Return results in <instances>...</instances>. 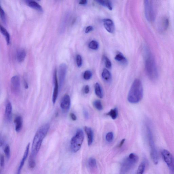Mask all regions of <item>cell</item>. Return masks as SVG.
I'll use <instances>...</instances> for the list:
<instances>
[{
  "mask_svg": "<svg viewBox=\"0 0 174 174\" xmlns=\"http://www.w3.org/2000/svg\"><path fill=\"white\" fill-rule=\"evenodd\" d=\"M50 128V124L46 123L43 125L37 130L33 139L30 156L35 157L39 153L43 139L46 137Z\"/></svg>",
  "mask_w": 174,
  "mask_h": 174,
  "instance_id": "1",
  "label": "cell"
},
{
  "mask_svg": "<svg viewBox=\"0 0 174 174\" xmlns=\"http://www.w3.org/2000/svg\"><path fill=\"white\" fill-rule=\"evenodd\" d=\"M143 88L141 81L138 79H135L132 84L128 93V101L133 104L139 103L143 98Z\"/></svg>",
  "mask_w": 174,
  "mask_h": 174,
  "instance_id": "2",
  "label": "cell"
},
{
  "mask_svg": "<svg viewBox=\"0 0 174 174\" xmlns=\"http://www.w3.org/2000/svg\"><path fill=\"white\" fill-rule=\"evenodd\" d=\"M145 69L147 76L151 80H157L158 75L157 67L153 56L148 50L146 51Z\"/></svg>",
  "mask_w": 174,
  "mask_h": 174,
  "instance_id": "3",
  "label": "cell"
},
{
  "mask_svg": "<svg viewBox=\"0 0 174 174\" xmlns=\"http://www.w3.org/2000/svg\"><path fill=\"white\" fill-rule=\"evenodd\" d=\"M149 121L147 120L145 127L147 141L150 148V154L154 163L157 165L158 162V157L156 146H155L152 126Z\"/></svg>",
  "mask_w": 174,
  "mask_h": 174,
  "instance_id": "4",
  "label": "cell"
},
{
  "mask_svg": "<svg viewBox=\"0 0 174 174\" xmlns=\"http://www.w3.org/2000/svg\"><path fill=\"white\" fill-rule=\"evenodd\" d=\"M139 159L138 155L131 153L122 162L120 166V174H126L137 164Z\"/></svg>",
  "mask_w": 174,
  "mask_h": 174,
  "instance_id": "5",
  "label": "cell"
},
{
  "mask_svg": "<svg viewBox=\"0 0 174 174\" xmlns=\"http://www.w3.org/2000/svg\"><path fill=\"white\" fill-rule=\"evenodd\" d=\"M84 139V132L81 129H78L71 140L70 147L73 152L76 153L80 149Z\"/></svg>",
  "mask_w": 174,
  "mask_h": 174,
  "instance_id": "6",
  "label": "cell"
},
{
  "mask_svg": "<svg viewBox=\"0 0 174 174\" xmlns=\"http://www.w3.org/2000/svg\"><path fill=\"white\" fill-rule=\"evenodd\" d=\"M145 13L147 20L149 22H152L156 17V9L153 1L146 0L144 1Z\"/></svg>",
  "mask_w": 174,
  "mask_h": 174,
  "instance_id": "7",
  "label": "cell"
},
{
  "mask_svg": "<svg viewBox=\"0 0 174 174\" xmlns=\"http://www.w3.org/2000/svg\"><path fill=\"white\" fill-rule=\"evenodd\" d=\"M162 156L169 168L173 170L174 168V158L172 154L168 151L163 149L162 151Z\"/></svg>",
  "mask_w": 174,
  "mask_h": 174,
  "instance_id": "8",
  "label": "cell"
},
{
  "mask_svg": "<svg viewBox=\"0 0 174 174\" xmlns=\"http://www.w3.org/2000/svg\"><path fill=\"white\" fill-rule=\"evenodd\" d=\"M11 88L12 92L17 94L19 93L21 89L20 81L19 78L17 75H15L11 79Z\"/></svg>",
  "mask_w": 174,
  "mask_h": 174,
  "instance_id": "9",
  "label": "cell"
},
{
  "mask_svg": "<svg viewBox=\"0 0 174 174\" xmlns=\"http://www.w3.org/2000/svg\"><path fill=\"white\" fill-rule=\"evenodd\" d=\"M67 67L65 63H62L59 66V77L60 89H61L65 81L67 72Z\"/></svg>",
  "mask_w": 174,
  "mask_h": 174,
  "instance_id": "10",
  "label": "cell"
},
{
  "mask_svg": "<svg viewBox=\"0 0 174 174\" xmlns=\"http://www.w3.org/2000/svg\"><path fill=\"white\" fill-rule=\"evenodd\" d=\"M53 81L54 84V89L53 93L52 101V103L55 104L56 103L58 95L59 85L57 77V71L56 69L54 71L53 75Z\"/></svg>",
  "mask_w": 174,
  "mask_h": 174,
  "instance_id": "11",
  "label": "cell"
},
{
  "mask_svg": "<svg viewBox=\"0 0 174 174\" xmlns=\"http://www.w3.org/2000/svg\"><path fill=\"white\" fill-rule=\"evenodd\" d=\"M70 104V97L69 94H66L63 97L60 102V107L64 112H67L69 110Z\"/></svg>",
  "mask_w": 174,
  "mask_h": 174,
  "instance_id": "12",
  "label": "cell"
},
{
  "mask_svg": "<svg viewBox=\"0 0 174 174\" xmlns=\"http://www.w3.org/2000/svg\"><path fill=\"white\" fill-rule=\"evenodd\" d=\"M168 19L166 17L162 18L158 24V29L161 32H163L167 30L169 26Z\"/></svg>",
  "mask_w": 174,
  "mask_h": 174,
  "instance_id": "13",
  "label": "cell"
},
{
  "mask_svg": "<svg viewBox=\"0 0 174 174\" xmlns=\"http://www.w3.org/2000/svg\"><path fill=\"white\" fill-rule=\"evenodd\" d=\"M105 28L110 33H113L115 31V25L113 22L109 19H105L103 20Z\"/></svg>",
  "mask_w": 174,
  "mask_h": 174,
  "instance_id": "14",
  "label": "cell"
},
{
  "mask_svg": "<svg viewBox=\"0 0 174 174\" xmlns=\"http://www.w3.org/2000/svg\"><path fill=\"white\" fill-rule=\"evenodd\" d=\"M30 146V143H29L27 145V147H26V149L24 153L23 157H22V159L20 162V166H19L17 174H20L21 173L22 169L23 167L25 162H26V159H27L29 154Z\"/></svg>",
  "mask_w": 174,
  "mask_h": 174,
  "instance_id": "15",
  "label": "cell"
},
{
  "mask_svg": "<svg viewBox=\"0 0 174 174\" xmlns=\"http://www.w3.org/2000/svg\"><path fill=\"white\" fill-rule=\"evenodd\" d=\"M12 107L10 102L7 103L6 106L5 111V118L7 122H9L12 118Z\"/></svg>",
  "mask_w": 174,
  "mask_h": 174,
  "instance_id": "16",
  "label": "cell"
},
{
  "mask_svg": "<svg viewBox=\"0 0 174 174\" xmlns=\"http://www.w3.org/2000/svg\"><path fill=\"white\" fill-rule=\"evenodd\" d=\"M85 130L88 138V144L89 146L92 145L94 140L93 131L91 128L88 127H85Z\"/></svg>",
  "mask_w": 174,
  "mask_h": 174,
  "instance_id": "17",
  "label": "cell"
},
{
  "mask_svg": "<svg viewBox=\"0 0 174 174\" xmlns=\"http://www.w3.org/2000/svg\"><path fill=\"white\" fill-rule=\"evenodd\" d=\"M26 3L30 7L42 12L43 11L42 7L36 1L33 0H27L26 1Z\"/></svg>",
  "mask_w": 174,
  "mask_h": 174,
  "instance_id": "18",
  "label": "cell"
},
{
  "mask_svg": "<svg viewBox=\"0 0 174 174\" xmlns=\"http://www.w3.org/2000/svg\"><path fill=\"white\" fill-rule=\"evenodd\" d=\"M15 130L17 132H20L22 130V120L21 116H17L14 120Z\"/></svg>",
  "mask_w": 174,
  "mask_h": 174,
  "instance_id": "19",
  "label": "cell"
},
{
  "mask_svg": "<svg viewBox=\"0 0 174 174\" xmlns=\"http://www.w3.org/2000/svg\"><path fill=\"white\" fill-rule=\"evenodd\" d=\"M102 77L106 82H109L111 80V74L110 72L106 69L103 70L102 73Z\"/></svg>",
  "mask_w": 174,
  "mask_h": 174,
  "instance_id": "20",
  "label": "cell"
},
{
  "mask_svg": "<svg viewBox=\"0 0 174 174\" xmlns=\"http://www.w3.org/2000/svg\"><path fill=\"white\" fill-rule=\"evenodd\" d=\"M115 59L116 61L122 63L123 65H125L128 62L127 59L125 57L119 52L116 55Z\"/></svg>",
  "mask_w": 174,
  "mask_h": 174,
  "instance_id": "21",
  "label": "cell"
},
{
  "mask_svg": "<svg viewBox=\"0 0 174 174\" xmlns=\"http://www.w3.org/2000/svg\"><path fill=\"white\" fill-rule=\"evenodd\" d=\"M26 55V52L23 49L19 50L17 53V59L19 62H22L24 60Z\"/></svg>",
  "mask_w": 174,
  "mask_h": 174,
  "instance_id": "22",
  "label": "cell"
},
{
  "mask_svg": "<svg viewBox=\"0 0 174 174\" xmlns=\"http://www.w3.org/2000/svg\"><path fill=\"white\" fill-rule=\"evenodd\" d=\"M94 90L96 95L99 98H102L103 97V93L101 86L99 84L96 83L94 86Z\"/></svg>",
  "mask_w": 174,
  "mask_h": 174,
  "instance_id": "23",
  "label": "cell"
},
{
  "mask_svg": "<svg viewBox=\"0 0 174 174\" xmlns=\"http://www.w3.org/2000/svg\"><path fill=\"white\" fill-rule=\"evenodd\" d=\"M96 2L100 4V5L107 7L109 10H112L113 9L112 3L109 1L105 0H101V1H97Z\"/></svg>",
  "mask_w": 174,
  "mask_h": 174,
  "instance_id": "24",
  "label": "cell"
},
{
  "mask_svg": "<svg viewBox=\"0 0 174 174\" xmlns=\"http://www.w3.org/2000/svg\"><path fill=\"white\" fill-rule=\"evenodd\" d=\"M107 115L110 116L113 119H115L117 118L118 115V111L117 108H115L111 109L107 114Z\"/></svg>",
  "mask_w": 174,
  "mask_h": 174,
  "instance_id": "25",
  "label": "cell"
},
{
  "mask_svg": "<svg viewBox=\"0 0 174 174\" xmlns=\"http://www.w3.org/2000/svg\"><path fill=\"white\" fill-rule=\"evenodd\" d=\"M1 31L2 35L5 37L7 44H9L10 43V36L8 31L2 26H1Z\"/></svg>",
  "mask_w": 174,
  "mask_h": 174,
  "instance_id": "26",
  "label": "cell"
},
{
  "mask_svg": "<svg viewBox=\"0 0 174 174\" xmlns=\"http://www.w3.org/2000/svg\"><path fill=\"white\" fill-rule=\"evenodd\" d=\"M88 164L89 167L90 169H93L96 167L97 162L96 160L93 157L89 158Z\"/></svg>",
  "mask_w": 174,
  "mask_h": 174,
  "instance_id": "27",
  "label": "cell"
},
{
  "mask_svg": "<svg viewBox=\"0 0 174 174\" xmlns=\"http://www.w3.org/2000/svg\"><path fill=\"white\" fill-rule=\"evenodd\" d=\"M89 47L93 50H98L99 47V44L96 41H91L89 45Z\"/></svg>",
  "mask_w": 174,
  "mask_h": 174,
  "instance_id": "28",
  "label": "cell"
},
{
  "mask_svg": "<svg viewBox=\"0 0 174 174\" xmlns=\"http://www.w3.org/2000/svg\"><path fill=\"white\" fill-rule=\"evenodd\" d=\"M93 105L95 108L99 111L103 110V107L101 101L100 100H97L93 102Z\"/></svg>",
  "mask_w": 174,
  "mask_h": 174,
  "instance_id": "29",
  "label": "cell"
},
{
  "mask_svg": "<svg viewBox=\"0 0 174 174\" xmlns=\"http://www.w3.org/2000/svg\"><path fill=\"white\" fill-rule=\"evenodd\" d=\"M146 168V164L145 162H143L140 164L138 168L137 174H143Z\"/></svg>",
  "mask_w": 174,
  "mask_h": 174,
  "instance_id": "30",
  "label": "cell"
},
{
  "mask_svg": "<svg viewBox=\"0 0 174 174\" xmlns=\"http://www.w3.org/2000/svg\"><path fill=\"white\" fill-rule=\"evenodd\" d=\"M0 13H1V17L3 23L5 25L7 24V17L4 11L1 7L0 8Z\"/></svg>",
  "mask_w": 174,
  "mask_h": 174,
  "instance_id": "31",
  "label": "cell"
},
{
  "mask_svg": "<svg viewBox=\"0 0 174 174\" xmlns=\"http://www.w3.org/2000/svg\"><path fill=\"white\" fill-rule=\"evenodd\" d=\"M35 158L31 156H30L29 165L30 168H33L35 167L36 164Z\"/></svg>",
  "mask_w": 174,
  "mask_h": 174,
  "instance_id": "32",
  "label": "cell"
},
{
  "mask_svg": "<svg viewBox=\"0 0 174 174\" xmlns=\"http://www.w3.org/2000/svg\"><path fill=\"white\" fill-rule=\"evenodd\" d=\"M105 138L108 142H112L114 139V134L112 132H109L106 135Z\"/></svg>",
  "mask_w": 174,
  "mask_h": 174,
  "instance_id": "33",
  "label": "cell"
},
{
  "mask_svg": "<svg viewBox=\"0 0 174 174\" xmlns=\"http://www.w3.org/2000/svg\"><path fill=\"white\" fill-rule=\"evenodd\" d=\"M92 74L90 71L86 70L84 74V78L85 80H89L92 78Z\"/></svg>",
  "mask_w": 174,
  "mask_h": 174,
  "instance_id": "34",
  "label": "cell"
},
{
  "mask_svg": "<svg viewBox=\"0 0 174 174\" xmlns=\"http://www.w3.org/2000/svg\"><path fill=\"white\" fill-rule=\"evenodd\" d=\"M106 67L108 69H111L112 67V63L110 60L107 57L104 56V57Z\"/></svg>",
  "mask_w": 174,
  "mask_h": 174,
  "instance_id": "35",
  "label": "cell"
},
{
  "mask_svg": "<svg viewBox=\"0 0 174 174\" xmlns=\"http://www.w3.org/2000/svg\"><path fill=\"white\" fill-rule=\"evenodd\" d=\"M4 152L7 159H9L10 157V149L9 146L7 145L4 149Z\"/></svg>",
  "mask_w": 174,
  "mask_h": 174,
  "instance_id": "36",
  "label": "cell"
},
{
  "mask_svg": "<svg viewBox=\"0 0 174 174\" xmlns=\"http://www.w3.org/2000/svg\"><path fill=\"white\" fill-rule=\"evenodd\" d=\"M76 60L77 66L79 67H81L82 64V60L80 55H77L76 57Z\"/></svg>",
  "mask_w": 174,
  "mask_h": 174,
  "instance_id": "37",
  "label": "cell"
},
{
  "mask_svg": "<svg viewBox=\"0 0 174 174\" xmlns=\"http://www.w3.org/2000/svg\"><path fill=\"white\" fill-rule=\"evenodd\" d=\"M0 160V165L1 167H3L5 165V157L3 155H1Z\"/></svg>",
  "mask_w": 174,
  "mask_h": 174,
  "instance_id": "38",
  "label": "cell"
},
{
  "mask_svg": "<svg viewBox=\"0 0 174 174\" xmlns=\"http://www.w3.org/2000/svg\"><path fill=\"white\" fill-rule=\"evenodd\" d=\"M93 28L92 26H89L88 27H87L85 29V32L86 33H88L89 32L92 31L93 30Z\"/></svg>",
  "mask_w": 174,
  "mask_h": 174,
  "instance_id": "39",
  "label": "cell"
},
{
  "mask_svg": "<svg viewBox=\"0 0 174 174\" xmlns=\"http://www.w3.org/2000/svg\"><path fill=\"white\" fill-rule=\"evenodd\" d=\"M90 91L89 87L88 85H86L84 89V92L85 94H88Z\"/></svg>",
  "mask_w": 174,
  "mask_h": 174,
  "instance_id": "40",
  "label": "cell"
},
{
  "mask_svg": "<svg viewBox=\"0 0 174 174\" xmlns=\"http://www.w3.org/2000/svg\"><path fill=\"white\" fill-rule=\"evenodd\" d=\"M70 116L71 118L73 121H75L77 120V117L74 113H71L70 114Z\"/></svg>",
  "mask_w": 174,
  "mask_h": 174,
  "instance_id": "41",
  "label": "cell"
},
{
  "mask_svg": "<svg viewBox=\"0 0 174 174\" xmlns=\"http://www.w3.org/2000/svg\"><path fill=\"white\" fill-rule=\"evenodd\" d=\"M84 114L86 119H88L89 118V114L85 110L84 111Z\"/></svg>",
  "mask_w": 174,
  "mask_h": 174,
  "instance_id": "42",
  "label": "cell"
},
{
  "mask_svg": "<svg viewBox=\"0 0 174 174\" xmlns=\"http://www.w3.org/2000/svg\"><path fill=\"white\" fill-rule=\"evenodd\" d=\"M88 2V1L86 0H81L79 2V3L81 5H85Z\"/></svg>",
  "mask_w": 174,
  "mask_h": 174,
  "instance_id": "43",
  "label": "cell"
},
{
  "mask_svg": "<svg viewBox=\"0 0 174 174\" xmlns=\"http://www.w3.org/2000/svg\"><path fill=\"white\" fill-rule=\"evenodd\" d=\"M125 140H126V139H123L122 140V141H121L119 143V147H122V146L124 144V143L125 141Z\"/></svg>",
  "mask_w": 174,
  "mask_h": 174,
  "instance_id": "44",
  "label": "cell"
},
{
  "mask_svg": "<svg viewBox=\"0 0 174 174\" xmlns=\"http://www.w3.org/2000/svg\"><path fill=\"white\" fill-rule=\"evenodd\" d=\"M24 85L26 89H27L28 88V85L27 81L26 80L24 81Z\"/></svg>",
  "mask_w": 174,
  "mask_h": 174,
  "instance_id": "45",
  "label": "cell"
}]
</instances>
